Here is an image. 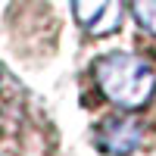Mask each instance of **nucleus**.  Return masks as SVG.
Returning <instances> with one entry per match:
<instances>
[{"instance_id": "nucleus-1", "label": "nucleus", "mask_w": 156, "mask_h": 156, "mask_svg": "<svg viewBox=\"0 0 156 156\" xmlns=\"http://www.w3.org/2000/svg\"><path fill=\"white\" fill-rule=\"evenodd\" d=\"M97 84L115 106L137 109L153 97L156 90V72L134 53H109L97 59Z\"/></svg>"}, {"instance_id": "nucleus-2", "label": "nucleus", "mask_w": 156, "mask_h": 156, "mask_svg": "<svg viewBox=\"0 0 156 156\" xmlns=\"http://www.w3.org/2000/svg\"><path fill=\"white\" fill-rule=\"evenodd\" d=\"M100 147L106 153H115V156H128L140 147V125L134 119H109L100 125Z\"/></svg>"}, {"instance_id": "nucleus-3", "label": "nucleus", "mask_w": 156, "mask_h": 156, "mask_svg": "<svg viewBox=\"0 0 156 156\" xmlns=\"http://www.w3.org/2000/svg\"><path fill=\"white\" fill-rule=\"evenodd\" d=\"M119 0H75V19L90 34H106L119 25Z\"/></svg>"}, {"instance_id": "nucleus-4", "label": "nucleus", "mask_w": 156, "mask_h": 156, "mask_svg": "<svg viewBox=\"0 0 156 156\" xmlns=\"http://www.w3.org/2000/svg\"><path fill=\"white\" fill-rule=\"evenodd\" d=\"M131 12L147 31L156 34V0H131Z\"/></svg>"}]
</instances>
